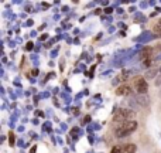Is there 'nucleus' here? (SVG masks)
Here are the masks:
<instances>
[{"label": "nucleus", "mask_w": 161, "mask_h": 153, "mask_svg": "<svg viewBox=\"0 0 161 153\" xmlns=\"http://www.w3.org/2000/svg\"><path fill=\"white\" fill-rule=\"evenodd\" d=\"M137 122L136 121H129V122H125V123H120L117 129L115 131V135L117 138H123V136H127L130 135L131 132H134L137 129Z\"/></svg>", "instance_id": "1"}, {"label": "nucleus", "mask_w": 161, "mask_h": 153, "mask_svg": "<svg viewBox=\"0 0 161 153\" xmlns=\"http://www.w3.org/2000/svg\"><path fill=\"white\" fill-rule=\"evenodd\" d=\"M133 116H134L133 111H130V109H119L117 112L115 113L113 121H115V122L125 123V122H129V121H133Z\"/></svg>", "instance_id": "2"}, {"label": "nucleus", "mask_w": 161, "mask_h": 153, "mask_svg": "<svg viewBox=\"0 0 161 153\" xmlns=\"http://www.w3.org/2000/svg\"><path fill=\"white\" fill-rule=\"evenodd\" d=\"M134 86H136V91L139 92L140 95L146 94L147 89H149V85H147V81L144 80L143 76H137L136 80H134Z\"/></svg>", "instance_id": "3"}, {"label": "nucleus", "mask_w": 161, "mask_h": 153, "mask_svg": "<svg viewBox=\"0 0 161 153\" xmlns=\"http://www.w3.org/2000/svg\"><path fill=\"white\" fill-rule=\"evenodd\" d=\"M151 55H153V48L147 47V48H144L143 51L140 52V58L144 60V61H150V58H151Z\"/></svg>", "instance_id": "4"}, {"label": "nucleus", "mask_w": 161, "mask_h": 153, "mask_svg": "<svg viewBox=\"0 0 161 153\" xmlns=\"http://www.w3.org/2000/svg\"><path fill=\"white\" fill-rule=\"evenodd\" d=\"M137 146L134 143H127L122 146V153H136Z\"/></svg>", "instance_id": "5"}, {"label": "nucleus", "mask_w": 161, "mask_h": 153, "mask_svg": "<svg viewBox=\"0 0 161 153\" xmlns=\"http://www.w3.org/2000/svg\"><path fill=\"white\" fill-rule=\"evenodd\" d=\"M116 92H117V95H129L131 92V89L129 85H122V86H119Z\"/></svg>", "instance_id": "6"}, {"label": "nucleus", "mask_w": 161, "mask_h": 153, "mask_svg": "<svg viewBox=\"0 0 161 153\" xmlns=\"http://www.w3.org/2000/svg\"><path fill=\"white\" fill-rule=\"evenodd\" d=\"M110 153H122V146H115Z\"/></svg>", "instance_id": "7"}, {"label": "nucleus", "mask_w": 161, "mask_h": 153, "mask_svg": "<svg viewBox=\"0 0 161 153\" xmlns=\"http://www.w3.org/2000/svg\"><path fill=\"white\" fill-rule=\"evenodd\" d=\"M154 31H155V36L161 37V27H155V28H154Z\"/></svg>", "instance_id": "8"}, {"label": "nucleus", "mask_w": 161, "mask_h": 153, "mask_svg": "<svg viewBox=\"0 0 161 153\" xmlns=\"http://www.w3.org/2000/svg\"><path fill=\"white\" fill-rule=\"evenodd\" d=\"M160 74H161V70H160Z\"/></svg>", "instance_id": "9"}]
</instances>
